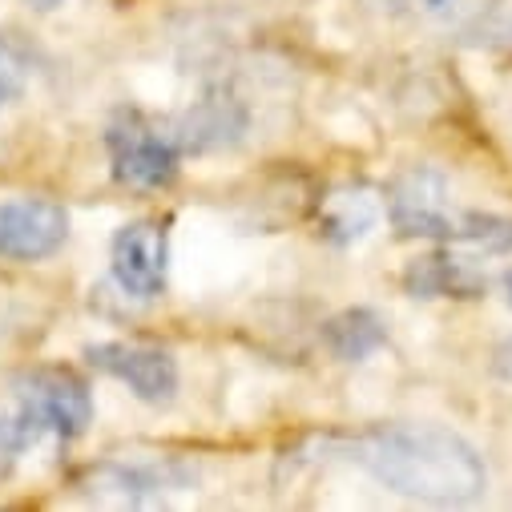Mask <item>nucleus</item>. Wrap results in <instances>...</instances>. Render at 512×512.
Returning a JSON list of instances; mask_svg holds the SVG:
<instances>
[{
  "label": "nucleus",
  "instance_id": "obj_1",
  "mask_svg": "<svg viewBox=\"0 0 512 512\" xmlns=\"http://www.w3.org/2000/svg\"><path fill=\"white\" fill-rule=\"evenodd\" d=\"M351 460H359L379 484L420 504H472L488 488L480 452L436 424L375 428L351 444Z\"/></svg>",
  "mask_w": 512,
  "mask_h": 512
},
{
  "label": "nucleus",
  "instance_id": "obj_2",
  "mask_svg": "<svg viewBox=\"0 0 512 512\" xmlns=\"http://www.w3.org/2000/svg\"><path fill=\"white\" fill-rule=\"evenodd\" d=\"M25 440L33 444L37 436L53 432L61 440H73L89 428L93 420V396L89 388L65 367H41L29 371L17 383V408H13Z\"/></svg>",
  "mask_w": 512,
  "mask_h": 512
},
{
  "label": "nucleus",
  "instance_id": "obj_3",
  "mask_svg": "<svg viewBox=\"0 0 512 512\" xmlns=\"http://www.w3.org/2000/svg\"><path fill=\"white\" fill-rule=\"evenodd\" d=\"M388 218L404 238H436L448 246H452L456 226H460V210L452 202L448 178L432 166H412L392 182Z\"/></svg>",
  "mask_w": 512,
  "mask_h": 512
},
{
  "label": "nucleus",
  "instance_id": "obj_4",
  "mask_svg": "<svg viewBox=\"0 0 512 512\" xmlns=\"http://www.w3.org/2000/svg\"><path fill=\"white\" fill-rule=\"evenodd\" d=\"M109 158L117 182L134 190H162L178 178V142L174 134H162L158 125H146L142 117H130L109 130Z\"/></svg>",
  "mask_w": 512,
  "mask_h": 512
},
{
  "label": "nucleus",
  "instance_id": "obj_5",
  "mask_svg": "<svg viewBox=\"0 0 512 512\" xmlns=\"http://www.w3.org/2000/svg\"><path fill=\"white\" fill-rule=\"evenodd\" d=\"M109 271L117 287L134 299H158L170 275V238L162 222H130L113 234L109 246Z\"/></svg>",
  "mask_w": 512,
  "mask_h": 512
},
{
  "label": "nucleus",
  "instance_id": "obj_6",
  "mask_svg": "<svg viewBox=\"0 0 512 512\" xmlns=\"http://www.w3.org/2000/svg\"><path fill=\"white\" fill-rule=\"evenodd\" d=\"M69 238V214L53 198L0 202V259L37 263L57 254Z\"/></svg>",
  "mask_w": 512,
  "mask_h": 512
},
{
  "label": "nucleus",
  "instance_id": "obj_7",
  "mask_svg": "<svg viewBox=\"0 0 512 512\" xmlns=\"http://www.w3.org/2000/svg\"><path fill=\"white\" fill-rule=\"evenodd\" d=\"M89 363L125 383L146 404H170L178 392V363L170 351L150 343H97L85 351Z\"/></svg>",
  "mask_w": 512,
  "mask_h": 512
},
{
  "label": "nucleus",
  "instance_id": "obj_8",
  "mask_svg": "<svg viewBox=\"0 0 512 512\" xmlns=\"http://www.w3.org/2000/svg\"><path fill=\"white\" fill-rule=\"evenodd\" d=\"M404 287L416 299H476L484 295L488 279L472 259L448 250V254H424V259L408 263Z\"/></svg>",
  "mask_w": 512,
  "mask_h": 512
},
{
  "label": "nucleus",
  "instance_id": "obj_9",
  "mask_svg": "<svg viewBox=\"0 0 512 512\" xmlns=\"http://www.w3.org/2000/svg\"><path fill=\"white\" fill-rule=\"evenodd\" d=\"M246 130V109L234 101V97H206V101H194V109L178 121L174 130V142L178 150H222V146H234Z\"/></svg>",
  "mask_w": 512,
  "mask_h": 512
},
{
  "label": "nucleus",
  "instance_id": "obj_10",
  "mask_svg": "<svg viewBox=\"0 0 512 512\" xmlns=\"http://www.w3.org/2000/svg\"><path fill=\"white\" fill-rule=\"evenodd\" d=\"M319 339L331 351V359L363 363L367 355H375L383 343H388V327H383V319L371 307H347V311H339L323 323Z\"/></svg>",
  "mask_w": 512,
  "mask_h": 512
},
{
  "label": "nucleus",
  "instance_id": "obj_11",
  "mask_svg": "<svg viewBox=\"0 0 512 512\" xmlns=\"http://www.w3.org/2000/svg\"><path fill=\"white\" fill-rule=\"evenodd\" d=\"M375 222H379V202L367 186H339L319 206L323 238H331L339 246H351V242L367 238Z\"/></svg>",
  "mask_w": 512,
  "mask_h": 512
},
{
  "label": "nucleus",
  "instance_id": "obj_12",
  "mask_svg": "<svg viewBox=\"0 0 512 512\" xmlns=\"http://www.w3.org/2000/svg\"><path fill=\"white\" fill-rule=\"evenodd\" d=\"M178 484H186V472H178L174 464H105L93 476V492L113 496L121 504H138V500L158 496Z\"/></svg>",
  "mask_w": 512,
  "mask_h": 512
},
{
  "label": "nucleus",
  "instance_id": "obj_13",
  "mask_svg": "<svg viewBox=\"0 0 512 512\" xmlns=\"http://www.w3.org/2000/svg\"><path fill=\"white\" fill-rule=\"evenodd\" d=\"M452 246H472L480 254H504V250H512V218L460 210V226H456Z\"/></svg>",
  "mask_w": 512,
  "mask_h": 512
},
{
  "label": "nucleus",
  "instance_id": "obj_14",
  "mask_svg": "<svg viewBox=\"0 0 512 512\" xmlns=\"http://www.w3.org/2000/svg\"><path fill=\"white\" fill-rule=\"evenodd\" d=\"M33 81V53L13 37L0 33V105L17 101Z\"/></svg>",
  "mask_w": 512,
  "mask_h": 512
},
{
  "label": "nucleus",
  "instance_id": "obj_15",
  "mask_svg": "<svg viewBox=\"0 0 512 512\" xmlns=\"http://www.w3.org/2000/svg\"><path fill=\"white\" fill-rule=\"evenodd\" d=\"M25 448H29V440H25L21 424H17V416H13V412H0V476L13 468V460H17Z\"/></svg>",
  "mask_w": 512,
  "mask_h": 512
},
{
  "label": "nucleus",
  "instance_id": "obj_16",
  "mask_svg": "<svg viewBox=\"0 0 512 512\" xmlns=\"http://www.w3.org/2000/svg\"><path fill=\"white\" fill-rule=\"evenodd\" d=\"M492 371H496V379L512 383V339H504V343L496 347V355H492Z\"/></svg>",
  "mask_w": 512,
  "mask_h": 512
},
{
  "label": "nucleus",
  "instance_id": "obj_17",
  "mask_svg": "<svg viewBox=\"0 0 512 512\" xmlns=\"http://www.w3.org/2000/svg\"><path fill=\"white\" fill-rule=\"evenodd\" d=\"M29 5H33V9H41V13H49V9H57V5H61V0H29Z\"/></svg>",
  "mask_w": 512,
  "mask_h": 512
},
{
  "label": "nucleus",
  "instance_id": "obj_18",
  "mask_svg": "<svg viewBox=\"0 0 512 512\" xmlns=\"http://www.w3.org/2000/svg\"><path fill=\"white\" fill-rule=\"evenodd\" d=\"M504 299H508V307H512V271L504 275Z\"/></svg>",
  "mask_w": 512,
  "mask_h": 512
}]
</instances>
